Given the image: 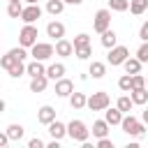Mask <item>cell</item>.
Masks as SVG:
<instances>
[{"label": "cell", "instance_id": "1", "mask_svg": "<svg viewBox=\"0 0 148 148\" xmlns=\"http://www.w3.org/2000/svg\"><path fill=\"white\" fill-rule=\"evenodd\" d=\"M67 136H69L72 141L86 143V141L90 139V130H88V125H86L83 120L74 118V120H69V123H67Z\"/></svg>", "mask_w": 148, "mask_h": 148}, {"label": "cell", "instance_id": "2", "mask_svg": "<svg viewBox=\"0 0 148 148\" xmlns=\"http://www.w3.org/2000/svg\"><path fill=\"white\" fill-rule=\"evenodd\" d=\"M120 127H123V132L125 134H130V136H143V132H146V123L143 120H139V118H134L132 113H125V118H123V123H120Z\"/></svg>", "mask_w": 148, "mask_h": 148}, {"label": "cell", "instance_id": "3", "mask_svg": "<svg viewBox=\"0 0 148 148\" xmlns=\"http://www.w3.org/2000/svg\"><path fill=\"white\" fill-rule=\"evenodd\" d=\"M37 37H39L37 25H35V23H25V25L21 28V32H18V44L25 46V49H32V46L37 44Z\"/></svg>", "mask_w": 148, "mask_h": 148}, {"label": "cell", "instance_id": "4", "mask_svg": "<svg viewBox=\"0 0 148 148\" xmlns=\"http://www.w3.org/2000/svg\"><path fill=\"white\" fill-rule=\"evenodd\" d=\"M109 106H111V97H109V92L97 90V92L88 95V109H90V111H106Z\"/></svg>", "mask_w": 148, "mask_h": 148}, {"label": "cell", "instance_id": "5", "mask_svg": "<svg viewBox=\"0 0 148 148\" xmlns=\"http://www.w3.org/2000/svg\"><path fill=\"white\" fill-rule=\"evenodd\" d=\"M127 58H130V49H127V46H123V44H116L113 49H109L106 62H109L111 67H118V65H123Z\"/></svg>", "mask_w": 148, "mask_h": 148}, {"label": "cell", "instance_id": "6", "mask_svg": "<svg viewBox=\"0 0 148 148\" xmlns=\"http://www.w3.org/2000/svg\"><path fill=\"white\" fill-rule=\"evenodd\" d=\"M109 28H111V9H97L95 12V18H92V30L102 35Z\"/></svg>", "mask_w": 148, "mask_h": 148}, {"label": "cell", "instance_id": "7", "mask_svg": "<svg viewBox=\"0 0 148 148\" xmlns=\"http://www.w3.org/2000/svg\"><path fill=\"white\" fill-rule=\"evenodd\" d=\"M30 56L35 60H49L51 56H56V46L49 44V42H37L32 49H30Z\"/></svg>", "mask_w": 148, "mask_h": 148}, {"label": "cell", "instance_id": "8", "mask_svg": "<svg viewBox=\"0 0 148 148\" xmlns=\"http://www.w3.org/2000/svg\"><path fill=\"white\" fill-rule=\"evenodd\" d=\"M39 18H42V7H39L37 2L23 7V14H21V21H23V23H37Z\"/></svg>", "mask_w": 148, "mask_h": 148}, {"label": "cell", "instance_id": "9", "mask_svg": "<svg viewBox=\"0 0 148 148\" xmlns=\"http://www.w3.org/2000/svg\"><path fill=\"white\" fill-rule=\"evenodd\" d=\"M72 92H74V83H72L69 79L62 76V79L56 81V95H58V97H67V99H69Z\"/></svg>", "mask_w": 148, "mask_h": 148}, {"label": "cell", "instance_id": "10", "mask_svg": "<svg viewBox=\"0 0 148 148\" xmlns=\"http://www.w3.org/2000/svg\"><path fill=\"white\" fill-rule=\"evenodd\" d=\"M37 120L42 123V125H51L53 120H56V109L53 106H49V104H44V106H39V111H37Z\"/></svg>", "mask_w": 148, "mask_h": 148}, {"label": "cell", "instance_id": "11", "mask_svg": "<svg viewBox=\"0 0 148 148\" xmlns=\"http://www.w3.org/2000/svg\"><path fill=\"white\" fill-rule=\"evenodd\" d=\"M46 35L51 37V39H62L65 37V23H60V21H49V25H46Z\"/></svg>", "mask_w": 148, "mask_h": 148}, {"label": "cell", "instance_id": "12", "mask_svg": "<svg viewBox=\"0 0 148 148\" xmlns=\"http://www.w3.org/2000/svg\"><path fill=\"white\" fill-rule=\"evenodd\" d=\"M74 53V42H69V39H58L56 42V56H60V58H69Z\"/></svg>", "mask_w": 148, "mask_h": 148}, {"label": "cell", "instance_id": "13", "mask_svg": "<svg viewBox=\"0 0 148 148\" xmlns=\"http://www.w3.org/2000/svg\"><path fill=\"white\" fill-rule=\"evenodd\" d=\"M65 72H67V67H65L62 62H51V65L46 67V76H49L51 81H58V79H62V76H65Z\"/></svg>", "mask_w": 148, "mask_h": 148}, {"label": "cell", "instance_id": "14", "mask_svg": "<svg viewBox=\"0 0 148 148\" xmlns=\"http://www.w3.org/2000/svg\"><path fill=\"white\" fill-rule=\"evenodd\" d=\"M109 127H111V125H109V120H106V118H102V120H95V123H92V130H90V132H92V136H95V139H102V136H106V134H109Z\"/></svg>", "mask_w": 148, "mask_h": 148}, {"label": "cell", "instance_id": "15", "mask_svg": "<svg viewBox=\"0 0 148 148\" xmlns=\"http://www.w3.org/2000/svg\"><path fill=\"white\" fill-rule=\"evenodd\" d=\"M49 81H51V79H49L46 74L30 79V92H44V90H46V86H49Z\"/></svg>", "mask_w": 148, "mask_h": 148}, {"label": "cell", "instance_id": "16", "mask_svg": "<svg viewBox=\"0 0 148 148\" xmlns=\"http://www.w3.org/2000/svg\"><path fill=\"white\" fill-rule=\"evenodd\" d=\"M104 118L109 120V125H120V123H123V118H125V113H123L118 106H113V109L109 106V109L104 111Z\"/></svg>", "mask_w": 148, "mask_h": 148}, {"label": "cell", "instance_id": "17", "mask_svg": "<svg viewBox=\"0 0 148 148\" xmlns=\"http://www.w3.org/2000/svg\"><path fill=\"white\" fill-rule=\"evenodd\" d=\"M49 134H51L53 139H65V136H67V125L60 123V120H53V123L49 125Z\"/></svg>", "mask_w": 148, "mask_h": 148}, {"label": "cell", "instance_id": "18", "mask_svg": "<svg viewBox=\"0 0 148 148\" xmlns=\"http://www.w3.org/2000/svg\"><path fill=\"white\" fill-rule=\"evenodd\" d=\"M99 42H102V46H104V49H113V46L118 44V35H116V30H113V28L104 30V32H102V39H99Z\"/></svg>", "mask_w": 148, "mask_h": 148}, {"label": "cell", "instance_id": "19", "mask_svg": "<svg viewBox=\"0 0 148 148\" xmlns=\"http://www.w3.org/2000/svg\"><path fill=\"white\" fill-rule=\"evenodd\" d=\"M42 74H46L44 60H35V58H32V62H28V76L35 79V76H42Z\"/></svg>", "mask_w": 148, "mask_h": 148}, {"label": "cell", "instance_id": "20", "mask_svg": "<svg viewBox=\"0 0 148 148\" xmlns=\"http://www.w3.org/2000/svg\"><path fill=\"white\" fill-rule=\"evenodd\" d=\"M7 74L12 76V79H18V76H23V74H28V65H25V60H16L9 69H7Z\"/></svg>", "mask_w": 148, "mask_h": 148}, {"label": "cell", "instance_id": "21", "mask_svg": "<svg viewBox=\"0 0 148 148\" xmlns=\"http://www.w3.org/2000/svg\"><path fill=\"white\" fill-rule=\"evenodd\" d=\"M88 74H90L92 79H104V74H106V65L99 62V60H92L90 67H88Z\"/></svg>", "mask_w": 148, "mask_h": 148}, {"label": "cell", "instance_id": "22", "mask_svg": "<svg viewBox=\"0 0 148 148\" xmlns=\"http://www.w3.org/2000/svg\"><path fill=\"white\" fill-rule=\"evenodd\" d=\"M69 106L79 111V109H83V106H88V97H86L83 92H76V90H74V92L69 95Z\"/></svg>", "mask_w": 148, "mask_h": 148}, {"label": "cell", "instance_id": "23", "mask_svg": "<svg viewBox=\"0 0 148 148\" xmlns=\"http://www.w3.org/2000/svg\"><path fill=\"white\" fill-rule=\"evenodd\" d=\"M116 106L123 111V113H130L136 104H134V99H132V95H120L118 99H116Z\"/></svg>", "mask_w": 148, "mask_h": 148}, {"label": "cell", "instance_id": "24", "mask_svg": "<svg viewBox=\"0 0 148 148\" xmlns=\"http://www.w3.org/2000/svg\"><path fill=\"white\" fill-rule=\"evenodd\" d=\"M7 134H9V139H12V141H21V139H23V134H25V127H23V125H18V123H12V125L7 127Z\"/></svg>", "mask_w": 148, "mask_h": 148}, {"label": "cell", "instance_id": "25", "mask_svg": "<svg viewBox=\"0 0 148 148\" xmlns=\"http://www.w3.org/2000/svg\"><path fill=\"white\" fill-rule=\"evenodd\" d=\"M65 9V0H46V12L51 16H60Z\"/></svg>", "mask_w": 148, "mask_h": 148}, {"label": "cell", "instance_id": "26", "mask_svg": "<svg viewBox=\"0 0 148 148\" xmlns=\"http://www.w3.org/2000/svg\"><path fill=\"white\" fill-rule=\"evenodd\" d=\"M141 65H143V62H141L139 58H127V60L123 62V67H125L127 74H139V72H141Z\"/></svg>", "mask_w": 148, "mask_h": 148}, {"label": "cell", "instance_id": "27", "mask_svg": "<svg viewBox=\"0 0 148 148\" xmlns=\"http://www.w3.org/2000/svg\"><path fill=\"white\" fill-rule=\"evenodd\" d=\"M130 95H132V99H134V104H139V106H143V104L148 102V86H146V88H136V90H132Z\"/></svg>", "mask_w": 148, "mask_h": 148}, {"label": "cell", "instance_id": "28", "mask_svg": "<svg viewBox=\"0 0 148 148\" xmlns=\"http://www.w3.org/2000/svg\"><path fill=\"white\" fill-rule=\"evenodd\" d=\"M148 9V0H130V12L134 16H141Z\"/></svg>", "mask_w": 148, "mask_h": 148}, {"label": "cell", "instance_id": "29", "mask_svg": "<svg viewBox=\"0 0 148 148\" xmlns=\"http://www.w3.org/2000/svg\"><path fill=\"white\" fill-rule=\"evenodd\" d=\"M118 88L123 90V92H132V74H123L120 79H118Z\"/></svg>", "mask_w": 148, "mask_h": 148}, {"label": "cell", "instance_id": "30", "mask_svg": "<svg viewBox=\"0 0 148 148\" xmlns=\"http://www.w3.org/2000/svg\"><path fill=\"white\" fill-rule=\"evenodd\" d=\"M109 9L111 12H127L130 9V0H109Z\"/></svg>", "mask_w": 148, "mask_h": 148}, {"label": "cell", "instance_id": "31", "mask_svg": "<svg viewBox=\"0 0 148 148\" xmlns=\"http://www.w3.org/2000/svg\"><path fill=\"white\" fill-rule=\"evenodd\" d=\"M7 14H9L12 18H21V14H23V5H21V2H9V5H7Z\"/></svg>", "mask_w": 148, "mask_h": 148}, {"label": "cell", "instance_id": "32", "mask_svg": "<svg viewBox=\"0 0 148 148\" xmlns=\"http://www.w3.org/2000/svg\"><path fill=\"white\" fill-rule=\"evenodd\" d=\"M74 56L79 58V60H88L90 56H92V46L88 44V46H79V49H74Z\"/></svg>", "mask_w": 148, "mask_h": 148}, {"label": "cell", "instance_id": "33", "mask_svg": "<svg viewBox=\"0 0 148 148\" xmlns=\"http://www.w3.org/2000/svg\"><path fill=\"white\" fill-rule=\"evenodd\" d=\"M16 60H18V58H16V56H14L12 51H7V53H5L2 58H0V67H2V69H9V67H12V65H14Z\"/></svg>", "mask_w": 148, "mask_h": 148}, {"label": "cell", "instance_id": "34", "mask_svg": "<svg viewBox=\"0 0 148 148\" xmlns=\"http://www.w3.org/2000/svg\"><path fill=\"white\" fill-rule=\"evenodd\" d=\"M88 44H90V35L79 32V35L74 37V49H79V46H88Z\"/></svg>", "mask_w": 148, "mask_h": 148}, {"label": "cell", "instance_id": "35", "mask_svg": "<svg viewBox=\"0 0 148 148\" xmlns=\"http://www.w3.org/2000/svg\"><path fill=\"white\" fill-rule=\"evenodd\" d=\"M136 58L141 62H148V42H141V46L136 49Z\"/></svg>", "mask_w": 148, "mask_h": 148}, {"label": "cell", "instance_id": "36", "mask_svg": "<svg viewBox=\"0 0 148 148\" xmlns=\"http://www.w3.org/2000/svg\"><path fill=\"white\" fill-rule=\"evenodd\" d=\"M136 88H146V76L132 74V90H136Z\"/></svg>", "mask_w": 148, "mask_h": 148}, {"label": "cell", "instance_id": "37", "mask_svg": "<svg viewBox=\"0 0 148 148\" xmlns=\"http://www.w3.org/2000/svg\"><path fill=\"white\" fill-rule=\"evenodd\" d=\"M28 148H46V143H44L39 136H32V139L28 141Z\"/></svg>", "mask_w": 148, "mask_h": 148}, {"label": "cell", "instance_id": "38", "mask_svg": "<svg viewBox=\"0 0 148 148\" xmlns=\"http://www.w3.org/2000/svg\"><path fill=\"white\" fill-rule=\"evenodd\" d=\"M139 39H141V42H148V21L141 23V28H139Z\"/></svg>", "mask_w": 148, "mask_h": 148}, {"label": "cell", "instance_id": "39", "mask_svg": "<svg viewBox=\"0 0 148 148\" xmlns=\"http://www.w3.org/2000/svg\"><path fill=\"white\" fill-rule=\"evenodd\" d=\"M97 148H113V141L109 136H102V139H97Z\"/></svg>", "mask_w": 148, "mask_h": 148}, {"label": "cell", "instance_id": "40", "mask_svg": "<svg viewBox=\"0 0 148 148\" xmlns=\"http://www.w3.org/2000/svg\"><path fill=\"white\" fill-rule=\"evenodd\" d=\"M9 141H12V139H9V134H7V130H5V132L0 134V148H5V146H7Z\"/></svg>", "mask_w": 148, "mask_h": 148}, {"label": "cell", "instance_id": "41", "mask_svg": "<svg viewBox=\"0 0 148 148\" xmlns=\"http://www.w3.org/2000/svg\"><path fill=\"white\" fill-rule=\"evenodd\" d=\"M58 146H60V139H53V141L46 143V148H58Z\"/></svg>", "mask_w": 148, "mask_h": 148}, {"label": "cell", "instance_id": "42", "mask_svg": "<svg viewBox=\"0 0 148 148\" xmlns=\"http://www.w3.org/2000/svg\"><path fill=\"white\" fill-rule=\"evenodd\" d=\"M141 120L148 125V109H146V111H141Z\"/></svg>", "mask_w": 148, "mask_h": 148}, {"label": "cell", "instance_id": "43", "mask_svg": "<svg viewBox=\"0 0 148 148\" xmlns=\"http://www.w3.org/2000/svg\"><path fill=\"white\" fill-rule=\"evenodd\" d=\"M81 2H83V0H65V5H74V7L81 5Z\"/></svg>", "mask_w": 148, "mask_h": 148}, {"label": "cell", "instance_id": "44", "mask_svg": "<svg viewBox=\"0 0 148 148\" xmlns=\"http://www.w3.org/2000/svg\"><path fill=\"white\" fill-rule=\"evenodd\" d=\"M25 2H28V5H35V2H39V0H25Z\"/></svg>", "mask_w": 148, "mask_h": 148}, {"label": "cell", "instance_id": "45", "mask_svg": "<svg viewBox=\"0 0 148 148\" xmlns=\"http://www.w3.org/2000/svg\"><path fill=\"white\" fill-rule=\"evenodd\" d=\"M7 2H21V0H7Z\"/></svg>", "mask_w": 148, "mask_h": 148}, {"label": "cell", "instance_id": "46", "mask_svg": "<svg viewBox=\"0 0 148 148\" xmlns=\"http://www.w3.org/2000/svg\"><path fill=\"white\" fill-rule=\"evenodd\" d=\"M146 86H148V79H146Z\"/></svg>", "mask_w": 148, "mask_h": 148}]
</instances>
